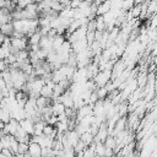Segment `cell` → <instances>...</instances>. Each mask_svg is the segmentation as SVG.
Instances as JSON below:
<instances>
[{
    "mask_svg": "<svg viewBox=\"0 0 157 157\" xmlns=\"http://www.w3.org/2000/svg\"><path fill=\"white\" fill-rule=\"evenodd\" d=\"M109 10H110V0H105V1H103V2H101V4L98 5L96 15H97V16H103V15L107 13Z\"/></svg>",
    "mask_w": 157,
    "mask_h": 157,
    "instance_id": "cell-8",
    "label": "cell"
},
{
    "mask_svg": "<svg viewBox=\"0 0 157 157\" xmlns=\"http://www.w3.org/2000/svg\"><path fill=\"white\" fill-rule=\"evenodd\" d=\"M96 92H97L98 99H105L107 96H108V90L105 87H97L96 88Z\"/></svg>",
    "mask_w": 157,
    "mask_h": 157,
    "instance_id": "cell-15",
    "label": "cell"
},
{
    "mask_svg": "<svg viewBox=\"0 0 157 157\" xmlns=\"http://www.w3.org/2000/svg\"><path fill=\"white\" fill-rule=\"evenodd\" d=\"M65 40H66V39H65L64 34H56V36L53 38V50H54V52H58L59 48L61 47V44H63Z\"/></svg>",
    "mask_w": 157,
    "mask_h": 157,
    "instance_id": "cell-9",
    "label": "cell"
},
{
    "mask_svg": "<svg viewBox=\"0 0 157 157\" xmlns=\"http://www.w3.org/2000/svg\"><path fill=\"white\" fill-rule=\"evenodd\" d=\"M10 45H11V54H15L18 50H28V38L27 37H22V38H15V37H10Z\"/></svg>",
    "mask_w": 157,
    "mask_h": 157,
    "instance_id": "cell-2",
    "label": "cell"
},
{
    "mask_svg": "<svg viewBox=\"0 0 157 157\" xmlns=\"http://www.w3.org/2000/svg\"><path fill=\"white\" fill-rule=\"evenodd\" d=\"M59 2H60L64 7H70V2H71V0H59Z\"/></svg>",
    "mask_w": 157,
    "mask_h": 157,
    "instance_id": "cell-19",
    "label": "cell"
},
{
    "mask_svg": "<svg viewBox=\"0 0 157 157\" xmlns=\"http://www.w3.org/2000/svg\"><path fill=\"white\" fill-rule=\"evenodd\" d=\"M110 80H112V70L109 69L99 70L93 77V81L97 87H104Z\"/></svg>",
    "mask_w": 157,
    "mask_h": 157,
    "instance_id": "cell-1",
    "label": "cell"
},
{
    "mask_svg": "<svg viewBox=\"0 0 157 157\" xmlns=\"http://www.w3.org/2000/svg\"><path fill=\"white\" fill-rule=\"evenodd\" d=\"M40 1H42V0H33V2H34V4H39Z\"/></svg>",
    "mask_w": 157,
    "mask_h": 157,
    "instance_id": "cell-20",
    "label": "cell"
},
{
    "mask_svg": "<svg viewBox=\"0 0 157 157\" xmlns=\"http://www.w3.org/2000/svg\"><path fill=\"white\" fill-rule=\"evenodd\" d=\"M18 126H20L18 120H16V119L11 118V119H10V121L5 124V126H4V129H2V130H4V132H5V134H9V135H15L16 130L18 129Z\"/></svg>",
    "mask_w": 157,
    "mask_h": 157,
    "instance_id": "cell-3",
    "label": "cell"
},
{
    "mask_svg": "<svg viewBox=\"0 0 157 157\" xmlns=\"http://www.w3.org/2000/svg\"><path fill=\"white\" fill-rule=\"evenodd\" d=\"M130 12H131L132 17L139 18V16H140V13H141V4H136V5H134V6L130 9Z\"/></svg>",
    "mask_w": 157,
    "mask_h": 157,
    "instance_id": "cell-17",
    "label": "cell"
},
{
    "mask_svg": "<svg viewBox=\"0 0 157 157\" xmlns=\"http://www.w3.org/2000/svg\"><path fill=\"white\" fill-rule=\"evenodd\" d=\"M96 31L98 32H104L107 31V26H105V22L103 20V16H96Z\"/></svg>",
    "mask_w": 157,
    "mask_h": 157,
    "instance_id": "cell-11",
    "label": "cell"
},
{
    "mask_svg": "<svg viewBox=\"0 0 157 157\" xmlns=\"http://www.w3.org/2000/svg\"><path fill=\"white\" fill-rule=\"evenodd\" d=\"M40 152H42V146L39 144L33 142V141L28 142V153L31 155V157L40 156Z\"/></svg>",
    "mask_w": 157,
    "mask_h": 157,
    "instance_id": "cell-6",
    "label": "cell"
},
{
    "mask_svg": "<svg viewBox=\"0 0 157 157\" xmlns=\"http://www.w3.org/2000/svg\"><path fill=\"white\" fill-rule=\"evenodd\" d=\"M12 32H13L12 21L5 22V23L1 25V27H0V33H1V34H4L5 37H11V36H12Z\"/></svg>",
    "mask_w": 157,
    "mask_h": 157,
    "instance_id": "cell-7",
    "label": "cell"
},
{
    "mask_svg": "<svg viewBox=\"0 0 157 157\" xmlns=\"http://www.w3.org/2000/svg\"><path fill=\"white\" fill-rule=\"evenodd\" d=\"M78 1H81V2H82V1H85V0H78Z\"/></svg>",
    "mask_w": 157,
    "mask_h": 157,
    "instance_id": "cell-21",
    "label": "cell"
},
{
    "mask_svg": "<svg viewBox=\"0 0 157 157\" xmlns=\"http://www.w3.org/2000/svg\"><path fill=\"white\" fill-rule=\"evenodd\" d=\"M86 147H87V146H86V144H85L82 140H78V141H77V144H76L72 148H74L75 153L77 155V153H80V152H83V150H85Z\"/></svg>",
    "mask_w": 157,
    "mask_h": 157,
    "instance_id": "cell-16",
    "label": "cell"
},
{
    "mask_svg": "<svg viewBox=\"0 0 157 157\" xmlns=\"http://www.w3.org/2000/svg\"><path fill=\"white\" fill-rule=\"evenodd\" d=\"M11 118H12V117H11V112H10L7 108L0 107V120H1L4 124H6V123L10 121Z\"/></svg>",
    "mask_w": 157,
    "mask_h": 157,
    "instance_id": "cell-10",
    "label": "cell"
},
{
    "mask_svg": "<svg viewBox=\"0 0 157 157\" xmlns=\"http://www.w3.org/2000/svg\"><path fill=\"white\" fill-rule=\"evenodd\" d=\"M40 38H42V34H40L39 29H38L37 32L32 33V34L28 37V44H29V45H33V44H39Z\"/></svg>",
    "mask_w": 157,
    "mask_h": 157,
    "instance_id": "cell-13",
    "label": "cell"
},
{
    "mask_svg": "<svg viewBox=\"0 0 157 157\" xmlns=\"http://www.w3.org/2000/svg\"><path fill=\"white\" fill-rule=\"evenodd\" d=\"M20 123V126L28 134V135H33V132H34V123L29 119V118H25V119H22V120H20L18 121Z\"/></svg>",
    "mask_w": 157,
    "mask_h": 157,
    "instance_id": "cell-4",
    "label": "cell"
},
{
    "mask_svg": "<svg viewBox=\"0 0 157 157\" xmlns=\"http://www.w3.org/2000/svg\"><path fill=\"white\" fill-rule=\"evenodd\" d=\"M45 125H47V121L43 120V119L36 121L34 123V132H33V135H42L43 134V129H44Z\"/></svg>",
    "mask_w": 157,
    "mask_h": 157,
    "instance_id": "cell-12",
    "label": "cell"
},
{
    "mask_svg": "<svg viewBox=\"0 0 157 157\" xmlns=\"http://www.w3.org/2000/svg\"><path fill=\"white\" fill-rule=\"evenodd\" d=\"M53 38L54 37H49L48 34L47 36H42V38L39 40V48L45 49L48 52L53 50Z\"/></svg>",
    "mask_w": 157,
    "mask_h": 157,
    "instance_id": "cell-5",
    "label": "cell"
},
{
    "mask_svg": "<svg viewBox=\"0 0 157 157\" xmlns=\"http://www.w3.org/2000/svg\"><path fill=\"white\" fill-rule=\"evenodd\" d=\"M28 151V144L26 142H18V148H17V153H26ZM16 153V155H17Z\"/></svg>",
    "mask_w": 157,
    "mask_h": 157,
    "instance_id": "cell-18",
    "label": "cell"
},
{
    "mask_svg": "<svg viewBox=\"0 0 157 157\" xmlns=\"http://www.w3.org/2000/svg\"><path fill=\"white\" fill-rule=\"evenodd\" d=\"M93 135L90 132V130L88 131H85L83 134H81L80 135V140H82L85 144H86V146H90L92 142H93Z\"/></svg>",
    "mask_w": 157,
    "mask_h": 157,
    "instance_id": "cell-14",
    "label": "cell"
}]
</instances>
